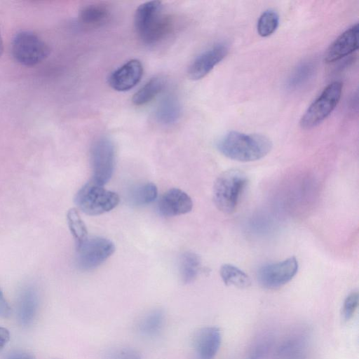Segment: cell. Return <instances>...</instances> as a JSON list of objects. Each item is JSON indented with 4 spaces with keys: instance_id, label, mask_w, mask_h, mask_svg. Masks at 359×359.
Listing matches in <instances>:
<instances>
[{
    "instance_id": "1",
    "label": "cell",
    "mask_w": 359,
    "mask_h": 359,
    "mask_svg": "<svg viewBox=\"0 0 359 359\" xmlns=\"http://www.w3.org/2000/svg\"><path fill=\"white\" fill-rule=\"evenodd\" d=\"M271 140L261 134H245L231 131L217 142L218 151L224 156L241 162L259 160L272 149Z\"/></svg>"
},
{
    "instance_id": "2",
    "label": "cell",
    "mask_w": 359,
    "mask_h": 359,
    "mask_svg": "<svg viewBox=\"0 0 359 359\" xmlns=\"http://www.w3.org/2000/svg\"><path fill=\"white\" fill-rule=\"evenodd\" d=\"M134 24L139 38L146 45L159 42L172 27L171 20L163 14L159 1H147L140 5L135 11Z\"/></svg>"
},
{
    "instance_id": "3",
    "label": "cell",
    "mask_w": 359,
    "mask_h": 359,
    "mask_svg": "<svg viewBox=\"0 0 359 359\" xmlns=\"http://www.w3.org/2000/svg\"><path fill=\"white\" fill-rule=\"evenodd\" d=\"M247 183V175L239 169H229L220 174L212 189V199L217 208L225 214L233 212Z\"/></svg>"
},
{
    "instance_id": "4",
    "label": "cell",
    "mask_w": 359,
    "mask_h": 359,
    "mask_svg": "<svg viewBox=\"0 0 359 359\" xmlns=\"http://www.w3.org/2000/svg\"><path fill=\"white\" fill-rule=\"evenodd\" d=\"M119 200L116 193L107 190L93 181L84 184L74 198L77 207L88 215H99L107 212L117 206Z\"/></svg>"
},
{
    "instance_id": "5",
    "label": "cell",
    "mask_w": 359,
    "mask_h": 359,
    "mask_svg": "<svg viewBox=\"0 0 359 359\" xmlns=\"http://www.w3.org/2000/svg\"><path fill=\"white\" fill-rule=\"evenodd\" d=\"M343 85L336 81L325 88L302 116L299 125L303 129H311L327 118L338 104Z\"/></svg>"
},
{
    "instance_id": "6",
    "label": "cell",
    "mask_w": 359,
    "mask_h": 359,
    "mask_svg": "<svg viewBox=\"0 0 359 359\" xmlns=\"http://www.w3.org/2000/svg\"><path fill=\"white\" fill-rule=\"evenodd\" d=\"M11 52L20 64L31 67L43 61L50 53L47 43L30 31H20L13 39Z\"/></svg>"
},
{
    "instance_id": "7",
    "label": "cell",
    "mask_w": 359,
    "mask_h": 359,
    "mask_svg": "<svg viewBox=\"0 0 359 359\" xmlns=\"http://www.w3.org/2000/svg\"><path fill=\"white\" fill-rule=\"evenodd\" d=\"M76 248V264L81 271L97 268L115 251L114 243L103 237L87 238Z\"/></svg>"
},
{
    "instance_id": "8",
    "label": "cell",
    "mask_w": 359,
    "mask_h": 359,
    "mask_svg": "<svg viewBox=\"0 0 359 359\" xmlns=\"http://www.w3.org/2000/svg\"><path fill=\"white\" fill-rule=\"evenodd\" d=\"M93 182L103 186L111 179L115 165V148L106 137L97 139L90 148Z\"/></svg>"
},
{
    "instance_id": "9",
    "label": "cell",
    "mask_w": 359,
    "mask_h": 359,
    "mask_svg": "<svg viewBox=\"0 0 359 359\" xmlns=\"http://www.w3.org/2000/svg\"><path fill=\"white\" fill-rule=\"evenodd\" d=\"M298 267V262L294 257L276 263L266 264L258 270L257 280L264 288L277 289L294 277Z\"/></svg>"
},
{
    "instance_id": "10",
    "label": "cell",
    "mask_w": 359,
    "mask_h": 359,
    "mask_svg": "<svg viewBox=\"0 0 359 359\" xmlns=\"http://www.w3.org/2000/svg\"><path fill=\"white\" fill-rule=\"evenodd\" d=\"M229 47L225 43H217L199 54L188 69L189 77L199 80L209 74L228 54Z\"/></svg>"
},
{
    "instance_id": "11",
    "label": "cell",
    "mask_w": 359,
    "mask_h": 359,
    "mask_svg": "<svg viewBox=\"0 0 359 359\" xmlns=\"http://www.w3.org/2000/svg\"><path fill=\"white\" fill-rule=\"evenodd\" d=\"M143 67L137 59L130 60L114 70L109 77V83L115 90L124 92L133 88L141 80Z\"/></svg>"
},
{
    "instance_id": "12",
    "label": "cell",
    "mask_w": 359,
    "mask_h": 359,
    "mask_svg": "<svg viewBox=\"0 0 359 359\" xmlns=\"http://www.w3.org/2000/svg\"><path fill=\"white\" fill-rule=\"evenodd\" d=\"M222 342V334L217 327H205L194 335L193 346L196 359H214Z\"/></svg>"
},
{
    "instance_id": "13",
    "label": "cell",
    "mask_w": 359,
    "mask_h": 359,
    "mask_svg": "<svg viewBox=\"0 0 359 359\" xmlns=\"http://www.w3.org/2000/svg\"><path fill=\"white\" fill-rule=\"evenodd\" d=\"M193 208L191 197L184 191L172 188L165 192L158 203V212L165 217L188 213Z\"/></svg>"
},
{
    "instance_id": "14",
    "label": "cell",
    "mask_w": 359,
    "mask_h": 359,
    "mask_svg": "<svg viewBox=\"0 0 359 359\" xmlns=\"http://www.w3.org/2000/svg\"><path fill=\"white\" fill-rule=\"evenodd\" d=\"M358 24L356 23L341 34L329 46L325 54V62H336L355 51L358 48Z\"/></svg>"
},
{
    "instance_id": "15",
    "label": "cell",
    "mask_w": 359,
    "mask_h": 359,
    "mask_svg": "<svg viewBox=\"0 0 359 359\" xmlns=\"http://www.w3.org/2000/svg\"><path fill=\"white\" fill-rule=\"evenodd\" d=\"M165 322V312L161 309H153L143 314L138 320L136 329L137 332L148 338L158 336L162 331Z\"/></svg>"
},
{
    "instance_id": "16",
    "label": "cell",
    "mask_w": 359,
    "mask_h": 359,
    "mask_svg": "<svg viewBox=\"0 0 359 359\" xmlns=\"http://www.w3.org/2000/svg\"><path fill=\"white\" fill-rule=\"evenodd\" d=\"M181 114V105L177 97L172 93L165 94L159 101L155 111L158 123L168 126L175 123Z\"/></svg>"
},
{
    "instance_id": "17",
    "label": "cell",
    "mask_w": 359,
    "mask_h": 359,
    "mask_svg": "<svg viewBox=\"0 0 359 359\" xmlns=\"http://www.w3.org/2000/svg\"><path fill=\"white\" fill-rule=\"evenodd\" d=\"M110 15L109 8L102 4H90L79 11L80 22L88 27H98L107 22Z\"/></svg>"
},
{
    "instance_id": "18",
    "label": "cell",
    "mask_w": 359,
    "mask_h": 359,
    "mask_svg": "<svg viewBox=\"0 0 359 359\" xmlns=\"http://www.w3.org/2000/svg\"><path fill=\"white\" fill-rule=\"evenodd\" d=\"M37 297L32 290H27L21 294L17 308L18 321L28 325L34 320L37 309Z\"/></svg>"
},
{
    "instance_id": "19",
    "label": "cell",
    "mask_w": 359,
    "mask_h": 359,
    "mask_svg": "<svg viewBox=\"0 0 359 359\" xmlns=\"http://www.w3.org/2000/svg\"><path fill=\"white\" fill-rule=\"evenodd\" d=\"M201 269V261L198 255L185 252L180 259L179 271L182 281L187 284L193 282Z\"/></svg>"
},
{
    "instance_id": "20",
    "label": "cell",
    "mask_w": 359,
    "mask_h": 359,
    "mask_svg": "<svg viewBox=\"0 0 359 359\" xmlns=\"http://www.w3.org/2000/svg\"><path fill=\"white\" fill-rule=\"evenodd\" d=\"M158 196V189L152 182L137 184L132 188L128 193V201L135 206L148 205L156 200Z\"/></svg>"
},
{
    "instance_id": "21",
    "label": "cell",
    "mask_w": 359,
    "mask_h": 359,
    "mask_svg": "<svg viewBox=\"0 0 359 359\" xmlns=\"http://www.w3.org/2000/svg\"><path fill=\"white\" fill-rule=\"evenodd\" d=\"M219 273L226 285L247 288L251 285V280L247 273L233 264L222 265Z\"/></svg>"
},
{
    "instance_id": "22",
    "label": "cell",
    "mask_w": 359,
    "mask_h": 359,
    "mask_svg": "<svg viewBox=\"0 0 359 359\" xmlns=\"http://www.w3.org/2000/svg\"><path fill=\"white\" fill-rule=\"evenodd\" d=\"M163 87L164 81L162 78H151L134 94L132 101L135 105H144L154 100Z\"/></svg>"
},
{
    "instance_id": "23",
    "label": "cell",
    "mask_w": 359,
    "mask_h": 359,
    "mask_svg": "<svg viewBox=\"0 0 359 359\" xmlns=\"http://www.w3.org/2000/svg\"><path fill=\"white\" fill-rule=\"evenodd\" d=\"M315 64L312 61H304L297 65L290 74L287 81L289 89H297L306 83L315 72Z\"/></svg>"
},
{
    "instance_id": "24",
    "label": "cell",
    "mask_w": 359,
    "mask_h": 359,
    "mask_svg": "<svg viewBox=\"0 0 359 359\" xmlns=\"http://www.w3.org/2000/svg\"><path fill=\"white\" fill-rule=\"evenodd\" d=\"M67 219L69 230L75 239L76 246H77L88 238L86 226L75 208L68 210Z\"/></svg>"
},
{
    "instance_id": "25",
    "label": "cell",
    "mask_w": 359,
    "mask_h": 359,
    "mask_svg": "<svg viewBox=\"0 0 359 359\" xmlns=\"http://www.w3.org/2000/svg\"><path fill=\"white\" fill-rule=\"evenodd\" d=\"M278 24L279 16L278 13L271 9L266 10L262 13L258 19L257 33L262 37H267L276 30Z\"/></svg>"
},
{
    "instance_id": "26",
    "label": "cell",
    "mask_w": 359,
    "mask_h": 359,
    "mask_svg": "<svg viewBox=\"0 0 359 359\" xmlns=\"http://www.w3.org/2000/svg\"><path fill=\"white\" fill-rule=\"evenodd\" d=\"M304 346V341L302 337H292L281 346L279 354L284 359H299L302 355Z\"/></svg>"
},
{
    "instance_id": "27",
    "label": "cell",
    "mask_w": 359,
    "mask_h": 359,
    "mask_svg": "<svg viewBox=\"0 0 359 359\" xmlns=\"http://www.w3.org/2000/svg\"><path fill=\"white\" fill-rule=\"evenodd\" d=\"M359 295L357 291L351 292L344 299L342 306L341 315L346 321L349 320L354 316L358 306Z\"/></svg>"
},
{
    "instance_id": "28",
    "label": "cell",
    "mask_w": 359,
    "mask_h": 359,
    "mask_svg": "<svg viewBox=\"0 0 359 359\" xmlns=\"http://www.w3.org/2000/svg\"><path fill=\"white\" fill-rule=\"evenodd\" d=\"M105 359H142V357L133 348L121 347L109 350L105 354Z\"/></svg>"
},
{
    "instance_id": "29",
    "label": "cell",
    "mask_w": 359,
    "mask_h": 359,
    "mask_svg": "<svg viewBox=\"0 0 359 359\" xmlns=\"http://www.w3.org/2000/svg\"><path fill=\"white\" fill-rule=\"evenodd\" d=\"M271 342L268 339H261L250 349L246 359H263L269 352Z\"/></svg>"
},
{
    "instance_id": "30",
    "label": "cell",
    "mask_w": 359,
    "mask_h": 359,
    "mask_svg": "<svg viewBox=\"0 0 359 359\" xmlns=\"http://www.w3.org/2000/svg\"><path fill=\"white\" fill-rule=\"evenodd\" d=\"M11 313V307L0 288V316L6 318L10 316Z\"/></svg>"
},
{
    "instance_id": "31",
    "label": "cell",
    "mask_w": 359,
    "mask_h": 359,
    "mask_svg": "<svg viewBox=\"0 0 359 359\" xmlns=\"http://www.w3.org/2000/svg\"><path fill=\"white\" fill-rule=\"evenodd\" d=\"M5 359H35L32 355L24 351H15L10 353Z\"/></svg>"
},
{
    "instance_id": "32",
    "label": "cell",
    "mask_w": 359,
    "mask_h": 359,
    "mask_svg": "<svg viewBox=\"0 0 359 359\" xmlns=\"http://www.w3.org/2000/svg\"><path fill=\"white\" fill-rule=\"evenodd\" d=\"M10 339L8 330L3 327H0V351L4 348Z\"/></svg>"
},
{
    "instance_id": "33",
    "label": "cell",
    "mask_w": 359,
    "mask_h": 359,
    "mask_svg": "<svg viewBox=\"0 0 359 359\" xmlns=\"http://www.w3.org/2000/svg\"><path fill=\"white\" fill-rule=\"evenodd\" d=\"M3 50H4V43H3V39H2L1 31H0V57L2 55Z\"/></svg>"
}]
</instances>
